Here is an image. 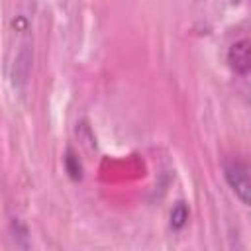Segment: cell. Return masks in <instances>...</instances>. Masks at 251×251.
Here are the masks:
<instances>
[{
	"mask_svg": "<svg viewBox=\"0 0 251 251\" xmlns=\"http://www.w3.org/2000/svg\"><path fill=\"white\" fill-rule=\"evenodd\" d=\"M224 175H226L227 184L239 196V200L243 204H249V173H247V165L241 163V161H229V163H226Z\"/></svg>",
	"mask_w": 251,
	"mask_h": 251,
	"instance_id": "cell-1",
	"label": "cell"
},
{
	"mask_svg": "<svg viewBox=\"0 0 251 251\" xmlns=\"http://www.w3.org/2000/svg\"><path fill=\"white\" fill-rule=\"evenodd\" d=\"M229 61L237 73H241V75L247 73V69H249V41L247 39H241L231 45Z\"/></svg>",
	"mask_w": 251,
	"mask_h": 251,
	"instance_id": "cell-2",
	"label": "cell"
},
{
	"mask_svg": "<svg viewBox=\"0 0 251 251\" xmlns=\"http://www.w3.org/2000/svg\"><path fill=\"white\" fill-rule=\"evenodd\" d=\"M186 218H188V212H186V208L182 206V204H178L175 210H173V214H171V224H173V227H182L184 224H186Z\"/></svg>",
	"mask_w": 251,
	"mask_h": 251,
	"instance_id": "cell-3",
	"label": "cell"
}]
</instances>
